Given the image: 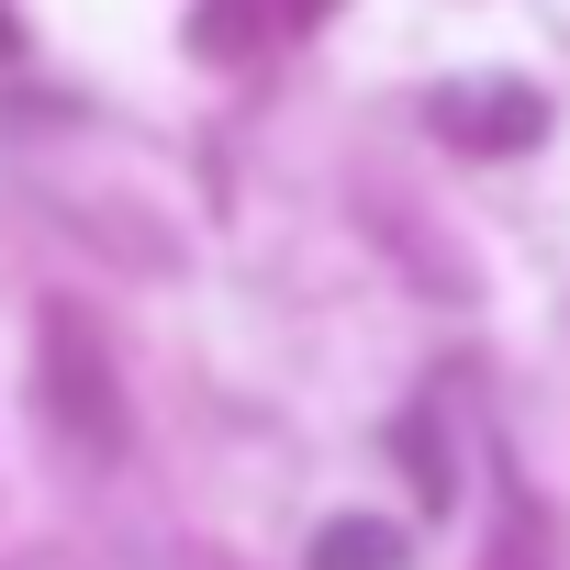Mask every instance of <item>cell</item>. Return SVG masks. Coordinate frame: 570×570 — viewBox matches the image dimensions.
<instances>
[{
  "label": "cell",
  "mask_w": 570,
  "mask_h": 570,
  "mask_svg": "<svg viewBox=\"0 0 570 570\" xmlns=\"http://www.w3.org/2000/svg\"><path fill=\"white\" fill-rule=\"evenodd\" d=\"M425 112H436V135H459V146H481V157H503V146H525V135L548 124V101H537L525 79H448Z\"/></svg>",
  "instance_id": "obj_2"
},
{
  "label": "cell",
  "mask_w": 570,
  "mask_h": 570,
  "mask_svg": "<svg viewBox=\"0 0 570 570\" xmlns=\"http://www.w3.org/2000/svg\"><path fill=\"white\" fill-rule=\"evenodd\" d=\"M257 35H268V0H202V12H190V46L202 57H257Z\"/></svg>",
  "instance_id": "obj_3"
},
{
  "label": "cell",
  "mask_w": 570,
  "mask_h": 570,
  "mask_svg": "<svg viewBox=\"0 0 570 570\" xmlns=\"http://www.w3.org/2000/svg\"><path fill=\"white\" fill-rule=\"evenodd\" d=\"M46 414L90 459L124 448V381H112V358H101V336H90L79 303H46Z\"/></svg>",
  "instance_id": "obj_1"
},
{
  "label": "cell",
  "mask_w": 570,
  "mask_h": 570,
  "mask_svg": "<svg viewBox=\"0 0 570 570\" xmlns=\"http://www.w3.org/2000/svg\"><path fill=\"white\" fill-rule=\"evenodd\" d=\"M381 559H392L381 525H336V537H325V570H381Z\"/></svg>",
  "instance_id": "obj_4"
}]
</instances>
